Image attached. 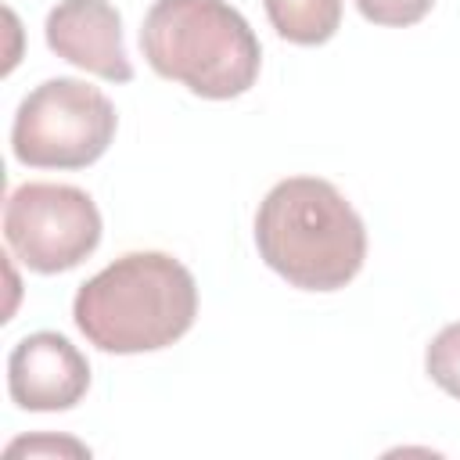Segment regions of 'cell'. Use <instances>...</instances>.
<instances>
[{
    "label": "cell",
    "instance_id": "6da1fadb",
    "mask_svg": "<svg viewBox=\"0 0 460 460\" xmlns=\"http://www.w3.org/2000/svg\"><path fill=\"white\" fill-rule=\"evenodd\" d=\"M255 248L291 288L338 291L363 270L367 226L334 183L288 176L259 201Z\"/></svg>",
    "mask_w": 460,
    "mask_h": 460
},
{
    "label": "cell",
    "instance_id": "30bf717a",
    "mask_svg": "<svg viewBox=\"0 0 460 460\" xmlns=\"http://www.w3.org/2000/svg\"><path fill=\"white\" fill-rule=\"evenodd\" d=\"M356 7L374 25L402 29V25H417L435 7V0H356Z\"/></svg>",
    "mask_w": 460,
    "mask_h": 460
},
{
    "label": "cell",
    "instance_id": "ba28073f",
    "mask_svg": "<svg viewBox=\"0 0 460 460\" xmlns=\"http://www.w3.org/2000/svg\"><path fill=\"white\" fill-rule=\"evenodd\" d=\"M266 14L288 43L320 47L341 25V0H262Z\"/></svg>",
    "mask_w": 460,
    "mask_h": 460
},
{
    "label": "cell",
    "instance_id": "3957f363",
    "mask_svg": "<svg viewBox=\"0 0 460 460\" xmlns=\"http://www.w3.org/2000/svg\"><path fill=\"white\" fill-rule=\"evenodd\" d=\"M147 65L205 101H230L255 86L262 47L226 0H155L140 25Z\"/></svg>",
    "mask_w": 460,
    "mask_h": 460
},
{
    "label": "cell",
    "instance_id": "9c48e42d",
    "mask_svg": "<svg viewBox=\"0 0 460 460\" xmlns=\"http://www.w3.org/2000/svg\"><path fill=\"white\" fill-rule=\"evenodd\" d=\"M428 377L453 399H460V323L442 327L424 352Z\"/></svg>",
    "mask_w": 460,
    "mask_h": 460
},
{
    "label": "cell",
    "instance_id": "5b68a950",
    "mask_svg": "<svg viewBox=\"0 0 460 460\" xmlns=\"http://www.w3.org/2000/svg\"><path fill=\"white\" fill-rule=\"evenodd\" d=\"M7 248L36 273H65L101 244L93 198L68 183H22L4 205Z\"/></svg>",
    "mask_w": 460,
    "mask_h": 460
},
{
    "label": "cell",
    "instance_id": "8fae6325",
    "mask_svg": "<svg viewBox=\"0 0 460 460\" xmlns=\"http://www.w3.org/2000/svg\"><path fill=\"white\" fill-rule=\"evenodd\" d=\"M90 456V449L83 446V442H75V438H54V435H32V438H18V442H11L7 449H4V456Z\"/></svg>",
    "mask_w": 460,
    "mask_h": 460
},
{
    "label": "cell",
    "instance_id": "52a82bcc",
    "mask_svg": "<svg viewBox=\"0 0 460 460\" xmlns=\"http://www.w3.org/2000/svg\"><path fill=\"white\" fill-rule=\"evenodd\" d=\"M47 47L108 83H129L133 65L122 43V14L108 0H61L47 14Z\"/></svg>",
    "mask_w": 460,
    "mask_h": 460
},
{
    "label": "cell",
    "instance_id": "277c9868",
    "mask_svg": "<svg viewBox=\"0 0 460 460\" xmlns=\"http://www.w3.org/2000/svg\"><path fill=\"white\" fill-rule=\"evenodd\" d=\"M115 126L119 115L97 86L58 75L18 104L11 151L32 169H86L111 147Z\"/></svg>",
    "mask_w": 460,
    "mask_h": 460
},
{
    "label": "cell",
    "instance_id": "7a4b0ae2",
    "mask_svg": "<svg viewBox=\"0 0 460 460\" xmlns=\"http://www.w3.org/2000/svg\"><path fill=\"white\" fill-rule=\"evenodd\" d=\"M198 316L190 270L165 252H129L93 273L72 302V320L90 345L115 356L155 352L180 341Z\"/></svg>",
    "mask_w": 460,
    "mask_h": 460
},
{
    "label": "cell",
    "instance_id": "8992f818",
    "mask_svg": "<svg viewBox=\"0 0 460 460\" xmlns=\"http://www.w3.org/2000/svg\"><path fill=\"white\" fill-rule=\"evenodd\" d=\"M90 388L86 356L58 331L25 334L7 356L11 402L36 413L72 410Z\"/></svg>",
    "mask_w": 460,
    "mask_h": 460
}]
</instances>
